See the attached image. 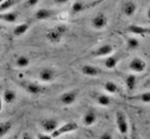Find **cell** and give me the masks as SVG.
<instances>
[{
	"instance_id": "10",
	"label": "cell",
	"mask_w": 150,
	"mask_h": 139,
	"mask_svg": "<svg viewBox=\"0 0 150 139\" xmlns=\"http://www.w3.org/2000/svg\"><path fill=\"white\" fill-rule=\"evenodd\" d=\"M115 51V47L113 46L112 44H103L99 46L98 48H96L94 51L92 52V55L94 58H107L109 55L113 54Z\"/></svg>"
},
{
	"instance_id": "41",
	"label": "cell",
	"mask_w": 150,
	"mask_h": 139,
	"mask_svg": "<svg viewBox=\"0 0 150 139\" xmlns=\"http://www.w3.org/2000/svg\"><path fill=\"white\" fill-rule=\"evenodd\" d=\"M0 50H1V45H0Z\"/></svg>"
},
{
	"instance_id": "29",
	"label": "cell",
	"mask_w": 150,
	"mask_h": 139,
	"mask_svg": "<svg viewBox=\"0 0 150 139\" xmlns=\"http://www.w3.org/2000/svg\"><path fill=\"white\" fill-rule=\"evenodd\" d=\"M38 2L40 0H25V6L27 8H34Z\"/></svg>"
},
{
	"instance_id": "7",
	"label": "cell",
	"mask_w": 150,
	"mask_h": 139,
	"mask_svg": "<svg viewBox=\"0 0 150 139\" xmlns=\"http://www.w3.org/2000/svg\"><path fill=\"white\" fill-rule=\"evenodd\" d=\"M128 68L133 73H143L147 68V63L144 58H139V56H134L128 63Z\"/></svg>"
},
{
	"instance_id": "30",
	"label": "cell",
	"mask_w": 150,
	"mask_h": 139,
	"mask_svg": "<svg viewBox=\"0 0 150 139\" xmlns=\"http://www.w3.org/2000/svg\"><path fill=\"white\" fill-rule=\"evenodd\" d=\"M38 139H54L50 134L47 133H40L38 134Z\"/></svg>"
},
{
	"instance_id": "14",
	"label": "cell",
	"mask_w": 150,
	"mask_h": 139,
	"mask_svg": "<svg viewBox=\"0 0 150 139\" xmlns=\"http://www.w3.org/2000/svg\"><path fill=\"white\" fill-rule=\"evenodd\" d=\"M128 33H130L133 36H142V35H150V28L148 27H143L139 25H130L126 29Z\"/></svg>"
},
{
	"instance_id": "6",
	"label": "cell",
	"mask_w": 150,
	"mask_h": 139,
	"mask_svg": "<svg viewBox=\"0 0 150 139\" xmlns=\"http://www.w3.org/2000/svg\"><path fill=\"white\" fill-rule=\"evenodd\" d=\"M38 77L42 83H52L58 77V72L52 67H44L38 71Z\"/></svg>"
},
{
	"instance_id": "4",
	"label": "cell",
	"mask_w": 150,
	"mask_h": 139,
	"mask_svg": "<svg viewBox=\"0 0 150 139\" xmlns=\"http://www.w3.org/2000/svg\"><path fill=\"white\" fill-rule=\"evenodd\" d=\"M79 128V124L77 122H74V121H70V122H66V123H64V124H61L59 125L57 130L54 132H52L50 135L54 139L59 138L61 136H64V135H67V134H70L72 132H75Z\"/></svg>"
},
{
	"instance_id": "23",
	"label": "cell",
	"mask_w": 150,
	"mask_h": 139,
	"mask_svg": "<svg viewBox=\"0 0 150 139\" xmlns=\"http://www.w3.org/2000/svg\"><path fill=\"white\" fill-rule=\"evenodd\" d=\"M30 29V25L28 22H23L19 25H16L15 28L13 29V34L14 36H23V34H26Z\"/></svg>"
},
{
	"instance_id": "5",
	"label": "cell",
	"mask_w": 150,
	"mask_h": 139,
	"mask_svg": "<svg viewBox=\"0 0 150 139\" xmlns=\"http://www.w3.org/2000/svg\"><path fill=\"white\" fill-rule=\"evenodd\" d=\"M104 0H93L91 2H86V1H82V0H77L72 3L71 6V13L72 14H79L82 12L86 11L88 9H92L94 6H98L99 3H101Z\"/></svg>"
},
{
	"instance_id": "38",
	"label": "cell",
	"mask_w": 150,
	"mask_h": 139,
	"mask_svg": "<svg viewBox=\"0 0 150 139\" xmlns=\"http://www.w3.org/2000/svg\"><path fill=\"white\" fill-rule=\"evenodd\" d=\"M2 29H3V27H2V25H1V23H0V33L2 32Z\"/></svg>"
},
{
	"instance_id": "12",
	"label": "cell",
	"mask_w": 150,
	"mask_h": 139,
	"mask_svg": "<svg viewBox=\"0 0 150 139\" xmlns=\"http://www.w3.org/2000/svg\"><path fill=\"white\" fill-rule=\"evenodd\" d=\"M80 71L82 72V74L90 77V78H96L102 73L100 68H98L97 66L91 64H84L80 67Z\"/></svg>"
},
{
	"instance_id": "36",
	"label": "cell",
	"mask_w": 150,
	"mask_h": 139,
	"mask_svg": "<svg viewBox=\"0 0 150 139\" xmlns=\"http://www.w3.org/2000/svg\"><path fill=\"white\" fill-rule=\"evenodd\" d=\"M2 106H3V100H2V97L0 96V113L2 110Z\"/></svg>"
},
{
	"instance_id": "33",
	"label": "cell",
	"mask_w": 150,
	"mask_h": 139,
	"mask_svg": "<svg viewBox=\"0 0 150 139\" xmlns=\"http://www.w3.org/2000/svg\"><path fill=\"white\" fill-rule=\"evenodd\" d=\"M20 139H33V137H32L31 135L28 133V132H25V133H23V135H21Z\"/></svg>"
},
{
	"instance_id": "39",
	"label": "cell",
	"mask_w": 150,
	"mask_h": 139,
	"mask_svg": "<svg viewBox=\"0 0 150 139\" xmlns=\"http://www.w3.org/2000/svg\"><path fill=\"white\" fill-rule=\"evenodd\" d=\"M71 139H81L80 137H74V138H71Z\"/></svg>"
},
{
	"instance_id": "24",
	"label": "cell",
	"mask_w": 150,
	"mask_h": 139,
	"mask_svg": "<svg viewBox=\"0 0 150 139\" xmlns=\"http://www.w3.org/2000/svg\"><path fill=\"white\" fill-rule=\"evenodd\" d=\"M12 128H13V122L11 120L0 121V138L6 136L12 130Z\"/></svg>"
},
{
	"instance_id": "31",
	"label": "cell",
	"mask_w": 150,
	"mask_h": 139,
	"mask_svg": "<svg viewBox=\"0 0 150 139\" xmlns=\"http://www.w3.org/2000/svg\"><path fill=\"white\" fill-rule=\"evenodd\" d=\"M99 139H114V137H113V135L110 132H104V133H102L100 135Z\"/></svg>"
},
{
	"instance_id": "8",
	"label": "cell",
	"mask_w": 150,
	"mask_h": 139,
	"mask_svg": "<svg viewBox=\"0 0 150 139\" xmlns=\"http://www.w3.org/2000/svg\"><path fill=\"white\" fill-rule=\"evenodd\" d=\"M79 96V90L78 89H70V90H66L60 95L59 97V100L63 105H66V106H69L72 105L77 101Z\"/></svg>"
},
{
	"instance_id": "15",
	"label": "cell",
	"mask_w": 150,
	"mask_h": 139,
	"mask_svg": "<svg viewBox=\"0 0 150 139\" xmlns=\"http://www.w3.org/2000/svg\"><path fill=\"white\" fill-rule=\"evenodd\" d=\"M136 11H137V6L136 3L132 0H128V1H125L121 6V12L125 16L127 17H132L133 15L135 14Z\"/></svg>"
},
{
	"instance_id": "16",
	"label": "cell",
	"mask_w": 150,
	"mask_h": 139,
	"mask_svg": "<svg viewBox=\"0 0 150 139\" xmlns=\"http://www.w3.org/2000/svg\"><path fill=\"white\" fill-rule=\"evenodd\" d=\"M97 113L94 110H88L82 117V123L84 126H92L97 122Z\"/></svg>"
},
{
	"instance_id": "20",
	"label": "cell",
	"mask_w": 150,
	"mask_h": 139,
	"mask_svg": "<svg viewBox=\"0 0 150 139\" xmlns=\"http://www.w3.org/2000/svg\"><path fill=\"white\" fill-rule=\"evenodd\" d=\"M128 100L139 101L141 103L148 104V103H150V91H144V93H139L137 95H132L131 97H128Z\"/></svg>"
},
{
	"instance_id": "27",
	"label": "cell",
	"mask_w": 150,
	"mask_h": 139,
	"mask_svg": "<svg viewBox=\"0 0 150 139\" xmlns=\"http://www.w3.org/2000/svg\"><path fill=\"white\" fill-rule=\"evenodd\" d=\"M20 1H23V0H4V1L0 4V13L9 11V10L12 9L13 6L18 4Z\"/></svg>"
},
{
	"instance_id": "22",
	"label": "cell",
	"mask_w": 150,
	"mask_h": 139,
	"mask_svg": "<svg viewBox=\"0 0 150 139\" xmlns=\"http://www.w3.org/2000/svg\"><path fill=\"white\" fill-rule=\"evenodd\" d=\"M96 102H97V104L100 105L102 107H108L110 106L111 103H112V99L109 95L107 93H98L97 96H96Z\"/></svg>"
},
{
	"instance_id": "34",
	"label": "cell",
	"mask_w": 150,
	"mask_h": 139,
	"mask_svg": "<svg viewBox=\"0 0 150 139\" xmlns=\"http://www.w3.org/2000/svg\"><path fill=\"white\" fill-rule=\"evenodd\" d=\"M68 1H69V0H53V2H54L55 4H59V6L65 4V3H67Z\"/></svg>"
},
{
	"instance_id": "40",
	"label": "cell",
	"mask_w": 150,
	"mask_h": 139,
	"mask_svg": "<svg viewBox=\"0 0 150 139\" xmlns=\"http://www.w3.org/2000/svg\"><path fill=\"white\" fill-rule=\"evenodd\" d=\"M3 1H4V0H0V4H1V3H2Z\"/></svg>"
},
{
	"instance_id": "18",
	"label": "cell",
	"mask_w": 150,
	"mask_h": 139,
	"mask_svg": "<svg viewBox=\"0 0 150 139\" xmlns=\"http://www.w3.org/2000/svg\"><path fill=\"white\" fill-rule=\"evenodd\" d=\"M18 19V14L16 12L6 11L0 13V21L6 23H15Z\"/></svg>"
},
{
	"instance_id": "35",
	"label": "cell",
	"mask_w": 150,
	"mask_h": 139,
	"mask_svg": "<svg viewBox=\"0 0 150 139\" xmlns=\"http://www.w3.org/2000/svg\"><path fill=\"white\" fill-rule=\"evenodd\" d=\"M146 17H147L148 20H150V6L147 9V11H146Z\"/></svg>"
},
{
	"instance_id": "9",
	"label": "cell",
	"mask_w": 150,
	"mask_h": 139,
	"mask_svg": "<svg viewBox=\"0 0 150 139\" xmlns=\"http://www.w3.org/2000/svg\"><path fill=\"white\" fill-rule=\"evenodd\" d=\"M108 23H109V18H108L107 15L103 14V13L96 14L95 16L92 18V20H91V26H92V28L97 30V31L105 29L108 26Z\"/></svg>"
},
{
	"instance_id": "17",
	"label": "cell",
	"mask_w": 150,
	"mask_h": 139,
	"mask_svg": "<svg viewBox=\"0 0 150 139\" xmlns=\"http://www.w3.org/2000/svg\"><path fill=\"white\" fill-rule=\"evenodd\" d=\"M119 61H120V55L111 54L105 58V60L103 61V65L107 69H115Z\"/></svg>"
},
{
	"instance_id": "2",
	"label": "cell",
	"mask_w": 150,
	"mask_h": 139,
	"mask_svg": "<svg viewBox=\"0 0 150 139\" xmlns=\"http://www.w3.org/2000/svg\"><path fill=\"white\" fill-rule=\"evenodd\" d=\"M115 123L119 134L122 135V136H128L129 131H130V126H129V121H128L127 115L122 110H117L116 112Z\"/></svg>"
},
{
	"instance_id": "1",
	"label": "cell",
	"mask_w": 150,
	"mask_h": 139,
	"mask_svg": "<svg viewBox=\"0 0 150 139\" xmlns=\"http://www.w3.org/2000/svg\"><path fill=\"white\" fill-rule=\"evenodd\" d=\"M68 32V27L64 23H59L54 27L50 28L46 32V39L51 45H58L63 41L64 37L66 36Z\"/></svg>"
},
{
	"instance_id": "13",
	"label": "cell",
	"mask_w": 150,
	"mask_h": 139,
	"mask_svg": "<svg viewBox=\"0 0 150 139\" xmlns=\"http://www.w3.org/2000/svg\"><path fill=\"white\" fill-rule=\"evenodd\" d=\"M57 14V12L52 9H47V8H40L35 12V18L38 20H48L53 18Z\"/></svg>"
},
{
	"instance_id": "19",
	"label": "cell",
	"mask_w": 150,
	"mask_h": 139,
	"mask_svg": "<svg viewBox=\"0 0 150 139\" xmlns=\"http://www.w3.org/2000/svg\"><path fill=\"white\" fill-rule=\"evenodd\" d=\"M103 90L109 95H117L121 93L119 86L113 81H107L103 83Z\"/></svg>"
},
{
	"instance_id": "25",
	"label": "cell",
	"mask_w": 150,
	"mask_h": 139,
	"mask_svg": "<svg viewBox=\"0 0 150 139\" xmlns=\"http://www.w3.org/2000/svg\"><path fill=\"white\" fill-rule=\"evenodd\" d=\"M125 85L127 87L129 93H132L136 86V77L135 74H128L125 79Z\"/></svg>"
},
{
	"instance_id": "26",
	"label": "cell",
	"mask_w": 150,
	"mask_h": 139,
	"mask_svg": "<svg viewBox=\"0 0 150 139\" xmlns=\"http://www.w3.org/2000/svg\"><path fill=\"white\" fill-rule=\"evenodd\" d=\"M30 63H31L30 58L28 56H26V55H19L15 60V65H16V67L20 68V69H25L27 67H29Z\"/></svg>"
},
{
	"instance_id": "28",
	"label": "cell",
	"mask_w": 150,
	"mask_h": 139,
	"mask_svg": "<svg viewBox=\"0 0 150 139\" xmlns=\"http://www.w3.org/2000/svg\"><path fill=\"white\" fill-rule=\"evenodd\" d=\"M127 48L131 51H134V50H137L139 48V41L135 36H130V37H127Z\"/></svg>"
},
{
	"instance_id": "11",
	"label": "cell",
	"mask_w": 150,
	"mask_h": 139,
	"mask_svg": "<svg viewBox=\"0 0 150 139\" xmlns=\"http://www.w3.org/2000/svg\"><path fill=\"white\" fill-rule=\"evenodd\" d=\"M59 125H60L59 120L55 118H45L43 120H40V128L43 130L44 133L47 134H51L52 132H54Z\"/></svg>"
},
{
	"instance_id": "32",
	"label": "cell",
	"mask_w": 150,
	"mask_h": 139,
	"mask_svg": "<svg viewBox=\"0 0 150 139\" xmlns=\"http://www.w3.org/2000/svg\"><path fill=\"white\" fill-rule=\"evenodd\" d=\"M130 139H143V138L139 136V134L136 133L135 131L133 130L132 132H131V134H130Z\"/></svg>"
},
{
	"instance_id": "3",
	"label": "cell",
	"mask_w": 150,
	"mask_h": 139,
	"mask_svg": "<svg viewBox=\"0 0 150 139\" xmlns=\"http://www.w3.org/2000/svg\"><path fill=\"white\" fill-rule=\"evenodd\" d=\"M20 86L23 87L27 93L33 95V96H40V95H43L47 91V87L45 85L35 83V82L23 81L20 83Z\"/></svg>"
},
{
	"instance_id": "21",
	"label": "cell",
	"mask_w": 150,
	"mask_h": 139,
	"mask_svg": "<svg viewBox=\"0 0 150 139\" xmlns=\"http://www.w3.org/2000/svg\"><path fill=\"white\" fill-rule=\"evenodd\" d=\"M2 100L4 103L6 104H12L13 102L16 101V99H17V93L16 91L13 89H6L3 91L2 93Z\"/></svg>"
},
{
	"instance_id": "37",
	"label": "cell",
	"mask_w": 150,
	"mask_h": 139,
	"mask_svg": "<svg viewBox=\"0 0 150 139\" xmlns=\"http://www.w3.org/2000/svg\"><path fill=\"white\" fill-rule=\"evenodd\" d=\"M145 86L147 87V88H150V79H148L147 81H146V83H145Z\"/></svg>"
}]
</instances>
